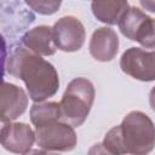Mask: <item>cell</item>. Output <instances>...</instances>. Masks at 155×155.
<instances>
[{"instance_id":"6da1fadb","label":"cell","mask_w":155,"mask_h":155,"mask_svg":"<svg viewBox=\"0 0 155 155\" xmlns=\"http://www.w3.org/2000/svg\"><path fill=\"white\" fill-rule=\"evenodd\" d=\"M6 70L10 75L24 82L33 102H45L47 98L53 97L59 88L56 68L27 47H19L8 56Z\"/></svg>"},{"instance_id":"7a4b0ae2","label":"cell","mask_w":155,"mask_h":155,"mask_svg":"<svg viewBox=\"0 0 155 155\" xmlns=\"http://www.w3.org/2000/svg\"><path fill=\"white\" fill-rule=\"evenodd\" d=\"M101 145L104 153L114 155L148 154L155 147V125L145 113L133 110L105 133Z\"/></svg>"},{"instance_id":"3957f363","label":"cell","mask_w":155,"mask_h":155,"mask_svg":"<svg viewBox=\"0 0 155 155\" xmlns=\"http://www.w3.org/2000/svg\"><path fill=\"white\" fill-rule=\"evenodd\" d=\"M94 96V86L88 79H73L68 84L59 103L62 119L74 127L81 126L91 111Z\"/></svg>"},{"instance_id":"277c9868","label":"cell","mask_w":155,"mask_h":155,"mask_svg":"<svg viewBox=\"0 0 155 155\" xmlns=\"http://www.w3.org/2000/svg\"><path fill=\"white\" fill-rule=\"evenodd\" d=\"M36 144L44 151H70L78 138L74 126L62 119H52L35 126Z\"/></svg>"},{"instance_id":"5b68a950","label":"cell","mask_w":155,"mask_h":155,"mask_svg":"<svg viewBox=\"0 0 155 155\" xmlns=\"http://www.w3.org/2000/svg\"><path fill=\"white\" fill-rule=\"evenodd\" d=\"M120 68L136 80L144 82L155 81V51L130 47L120 58Z\"/></svg>"},{"instance_id":"8992f818","label":"cell","mask_w":155,"mask_h":155,"mask_svg":"<svg viewBox=\"0 0 155 155\" xmlns=\"http://www.w3.org/2000/svg\"><path fill=\"white\" fill-rule=\"evenodd\" d=\"M53 41L58 50L64 52L79 51L86 39L84 24L74 16L59 18L52 27Z\"/></svg>"},{"instance_id":"52a82bcc","label":"cell","mask_w":155,"mask_h":155,"mask_svg":"<svg viewBox=\"0 0 155 155\" xmlns=\"http://www.w3.org/2000/svg\"><path fill=\"white\" fill-rule=\"evenodd\" d=\"M0 140L4 149L16 154H27L36 142V134L29 125L10 121L2 124Z\"/></svg>"},{"instance_id":"ba28073f","label":"cell","mask_w":155,"mask_h":155,"mask_svg":"<svg viewBox=\"0 0 155 155\" xmlns=\"http://www.w3.org/2000/svg\"><path fill=\"white\" fill-rule=\"evenodd\" d=\"M28 107V94L22 87L11 82H2L0 97L1 124L10 122L19 117Z\"/></svg>"},{"instance_id":"9c48e42d","label":"cell","mask_w":155,"mask_h":155,"mask_svg":"<svg viewBox=\"0 0 155 155\" xmlns=\"http://www.w3.org/2000/svg\"><path fill=\"white\" fill-rule=\"evenodd\" d=\"M88 51L96 61H113L119 51V38L116 31L110 27L97 28L90 39Z\"/></svg>"},{"instance_id":"30bf717a","label":"cell","mask_w":155,"mask_h":155,"mask_svg":"<svg viewBox=\"0 0 155 155\" xmlns=\"http://www.w3.org/2000/svg\"><path fill=\"white\" fill-rule=\"evenodd\" d=\"M23 45L39 56H52L57 51L53 41V31L48 25H38L28 30L22 38Z\"/></svg>"},{"instance_id":"8fae6325","label":"cell","mask_w":155,"mask_h":155,"mask_svg":"<svg viewBox=\"0 0 155 155\" xmlns=\"http://www.w3.org/2000/svg\"><path fill=\"white\" fill-rule=\"evenodd\" d=\"M93 16L102 23L114 25L119 23L124 12L128 8L127 0H92Z\"/></svg>"},{"instance_id":"7c38bea8","label":"cell","mask_w":155,"mask_h":155,"mask_svg":"<svg viewBox=\"0 0 155 155\" xmlns=\"http://www.w3.org/2000/svg\"><path fill=\"white\" fill-rule=\"evenodd\" d=\"M147 17H148V15L145 12H143L140 8L134 7V6H128V8L124 12V15L121 16V18L117 23L121 34L125 38L134 41L136 34H137L138 29L140 28L142 23L147 19Z\"/></svg>"},{"instance_id":"4fadbf2b","label":"cell","mask_w":155,"mask_h":155,"mask_svg":"<svg viewBox=\"0 0 155 155\" xmlns=\"http://www.w3.org/2000/svg\"><path fill=\"white\" fill-rule=\"evenodd\" d=\"M52 119H62L61 104L57 102H34L30 108V120L34 126ZM63 120V119H62Z\"/></svg>"},{"instance_id":"5bb4252c","label":"cell","mask_w":155,"mask_h":155,"mask_svg":"<svg viewBox=\"0 0 155 155\" xmlns=\"http://www.w3.org/2000/svg\"><path fill=\"white\" fill-rule=\"evenodd\" d=\"M134 41L140 44L144 48H155V19L148 16L138 29Z\"/></svg>"},{"instance_id":"9a60e30c","label":"cell","mask_w":155,"mask_h":155,"mask_svg":"<svg viewBox=\"0 0 155 155\" xmlns=\"http://www.w3.org/2000/svg\"><path fill=\"white\" fill-rule=\"evenodd\" d=\"M63 0H24V2L36 13L44 15V16H50L56 13Z\"/></svg>"},{"instance_id":"2e32d148","label":"cell","mask_w":155,"mask_h":155,"mask_svg":"<svg viewBox=\"0 0 155 155\" xmlns=\"http://www.w3.org/2000/svg\"><path fill=\"white\" fill-rule=\"evenodd\" d=\"M139 4L144 10L155 13V0H139Z\"/></svg>"},{"instance_id":"e0dca14e","label":"cell","mask_w":155,"mask_h":155,"mask_svg":"<svg viewBox=\"0 0 155 155\" xmlns=\"http://www.w3.org/2000/svg\"><path fill=\"white\" fill-rule=\"evenodd\" d=\"M149 104H150V108L155 111V86L149 92Z\"/></svg>"}]
</instances>
